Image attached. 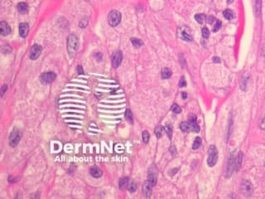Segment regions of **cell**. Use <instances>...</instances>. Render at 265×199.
Instances as JSON below:
<instances>
[{
	"label": "cell",
	"instance_id": "1",
	"mask_svg": "<svg viewBox=\"0 0 265 199\" xmlns=\"http://www.w3.org/2000/svg\"><path fill=\"white\" fill-rule=\"evenodd\" d=\"M79 48V39L76 34H71L67 38V51L69 56L72 58L74 57Z\"/></svg>",
	"mask_w": 265,
	"mask_h": 199
},
{
	"label": "cell",
	"instance_id": "2",
	"mask_svg": "<svg viewBox=\"0 0 265 199\" xmlns=\"http://www.w3.org/2000/svg\"><path fill=\"white\" fill-rule=\"evenodd\" d=\"M218 159V150L215 145H211L208 150V159L207 163L210 167L216 165Z\"/></svg>",
	"mask_w": 265,
	"mask_h": 199
},
{
	"label": "cell",
	"instance_id": "3",
	"mask_svg": "<svg viewBox=\"0 0 265 199\" xmlns=\"http://www.w3.org/2000/svg\"><path fill=\"white\" fill-rule=\"evenodd\" d=\"M108 22L110 26L116 27L121 22V13L117 10H113L108 13Z\"/></svg>",
	"mask_w": 265,
	"mask_h": 199
},
{
	"label": "cell",
	"instance_id": "4",
	"mask_svg": "<svg viewBox=\"0 0 265 199\" xmlns=\"http://www.w3.org/2000/svg\"><path fill=\"white\" fill-rule=\"evenodd\" d=\"M21 139V132L18 129H14L9 136V145L11 147H15Z\"/></svg>",
	"mask_w": 265,
	"mask_h": 199
},
{
	"label": "cell",
	"instance_id": "5",
	"mask_svg": "<svg viewBox=\"0 0 265 199\" xmlns=\"http://www.w3.org/2000/svg\"><path fill=\"white\" fill-rule=\"evenodd\" d=\"M56 78V76L54 72H45L41 76V81L44 84H48V83H51L52 81H54Z\"/></svg>",
	"mask_w": 265,
	"mask_h": 199
},
{
	"label": "cell",
	"instance_id": "6",
	"mask_svg": "<svg viewBox=\"0 0 265 199\" xmlns=\"http://www.w3.org/2000/svg\"><path fill=\"white\" fill-rule=\"evenodd\" d=\"M42 47L38 44H35L32 47L30 51V58L32 60H36L42 53Z\"/></svg>",
	"mask_w": 265,
	"mask_h": 199
},
{
	"label": "cell",
	"instance_id": "7",
	"mask_svg": "<svg viewBox=\"0 0 265 199\" xmlns=\"http://www.w3.org/2000/svg\"><path fill=\"white\" fill-rule=\"evenodd\" d=\"M241 190L245 197H250L253 192V187H252L251 182L249 181L244 182L241 185Z\"/></svg>",
	"mask_w": 265,
	"mask_h": 199
},
{
	"label": "cell",
	"instance_id": "8",
	"mask_svg": "<svg viewBox=\"0 0 265 199\" xmlns=\"http://www.w3.org/2000/svg\"><path fill=\"white\" fill-rule=\"evenodd\" d=\"M234 169H235V156H234V154H232L228 159L227 166H226V177L227 178L231 176Z\"/></svg>",
	"mask_w": 265,
	"mask_h": 199
},
{
	"label": "cell",
	"instance_id": "9",
	"mask_svg": "<svg viewBox=\"0 0 265 199\" xmlns=\"http://www.w3.org/2000/svg\"><path fill=\"white\" fill-rule=\"evenodd\" d=\"M122 60H123V54H122V52H121L120 51H117L112 56V65H113V66L115 68H117L121 64Z\"/></svg>",
	"mask_w": 265,
	"mask_h": 199
},
{
	"label": "cell",
	"instance_id": "10",
	"mask_svg": "<svg viewBox=\"0 0 265 199\" xmlns=\"http://www.w3.org/2000/svg\"><path fill=\"white\" fill-rule=\"evenodd\" d=\"M29 32V25L26 23H22L19 24V35L22 37H26Z\"/></svg>",
	"mask_w": 265,
	"mask_h": 199
},
{
	"label": "cell",
	"instance_id": "11",
	"mask_svg": "<svg viewBox=\"0 0 265 199\" xmlns=\"http://www.w3.org/2000/svg\"><path fill=\"white\" fill-rule=\"evenodd\" d=\"M152 185L150 183V182L146 181L143 185V193L144 194L146 198H149L152 195Z\"/></svg>",
	"mask_w": 265,
	"mask_h": 199
},
{
	"label": "cell",
	"instance_id": "12",
	"mask_svg": "<svg viewBox=\"0 0 265 199\" xmlns=\"http://www.w3.org/2000/svg\"><path fill=\"white\" fill-rule=\"evenodd\" d=\"M0 30H1V35L2 36H7L11 32L10 26L4 21H2L0 23Z\"/></svg>",
	"mask_w": 265,
	"mask_h": 199
},
{
	"label": "cell",
	"instance_id": "13",
	"mask_svg": "<svg viewBox=\"0 0 265 199\" xmlns=\"http://www.w3.org/2000/svg\"><path fill=\"white\" fill-rule=\"evenodd\" d=\"M148 181L150 182V183L154 187L157 183V174H156V171L154 168H151L148 173Z\"/></svg>",
	"mask_w": 265,
	"mask_h": 199
},
{
	"label": "cell",
	"instance_id": "14",
	"mask_svg": "<svg viewBox=\"0 0 265 199\" xmlns=\"http://www.w3.org/2000/svg\"><path fill=\"white\" fill-rule=\"evenodd\" d=\"M242 159H243V153L239 152L238 155L235 158V170L239 171L242 164Z\"/></svg>",
	"mask_w": 265,
	"mask_h": 199
},
{
	"label": "cell",
	"instance_id": "15",
	"mask_svg": "<svg viewBox=\"0 0 265 199\" xmlns=\"http://www.w3.org/2000/svg\"><path fill=\"white\" fill-rule=\"evenodd\" d=\"M189 123H190V125H191V128H192V131L196 133H198L200 131V126L198 125V124L196 123V117L195 115H193V116L191 117Z\"/></svg>",
	"mask_w": 265,
	"mask_h": 199
},
{
	"label": "cell",
	"instance_id": "16",
	"mask_svg": "<svg viewBox=\"0 0 265 199\" xmlns=\"http://www.w3.org/2000/svg\"><path fill=\"white\" fill-rule=\"evenodd\" d=\"M90 173H91V176L94 177V178H100V177H101V175H102V171H101V169H99V168H96V167L91 168V170H90Z\"/></svg>",
	"mask_w": 265,
	"mask_h": 199
},
{
	"label": "cell",
	"instance_id": "17",
	"mask_svg": "<svg viewBox=\"0 0 265 199\" xmlns=\"http://www.w3.org/2000/svg\"><path fill=\"white\" fill-rule=\"evenodd\" d=\"M261 0H255L254 1V13L256 17H259L261 12Z\"/></svg>",
	"mask_w": 265,
	"mask_h": 199
},
{
	"label": "cell",
	"instance_id": "18",
	"mask_svg": "<svg viewBox=\"0 0 265 199\" xmlns=\"http://www.w3.org/2000/svg\"><path fill=\"white\" fill-rule=\"evenodd\" d=\"M18 12H21V13H26L27 12V9H28V7L27 4L26 3H19L17 6Z\"/></svg>",
	"mask_w": 265,
	"mask_h": 199
},
{
	"label": "cell",
	"instance_id": "19",
	"mask_svg": "<svg viewBox=\"0 0 265 199\" xmlns=\"http://www.w3.org/2000/svg\"><path fill=\"white\" fill-rule=\"evenodd\" d=\"M128 184V178H122L119 182V187L120 189H124Z\"/></svg>",
	"mask_w": 265,
	"mask_h": 199
},
{
	"label": "cell",
	"instance_id": "20",
	"mask_svg": "<svg viewBox=\"0 0 265 199\" xmlns=\"http://www.w3.org/2000/svg\"><path fill=\"white\" fill-rule=\"evenodd\" d=\"M131 42H132V44L133 45V47H135L136 48H139L140 47H142L143 46V42L139 39V38H131Z\"/></svg>",
	"mask_w": 265,
	"mask_h": 199
},
{
	"label": "cell",
	"instance_id": "21",
	"mask_svg": "<svg viewBox=\"0 0 265 199\" xmlns=\"http://www.w3.org/2000/svg\"><path fill=\"white\" fill-rule=\"evenodd\" d=\"M224 16V18H226V19H228V20H231V19H233L234 17H235V15H234V12H232L230 9H225L223 12Z\"/></svg>",
	"mask_w": 265,
	"mask_h": 199
},
{
	"label": "cell",
	"instance_id": "22",
	"mask_svg": "<svg viewBox=\"0 0 265 199\" xmlns=\"http://www.w3.org/2000/svg\"><path fill=\"white\" fill-rule=\"evenodd\" d=\"M172 76V71L168 68H164L162 71V77L163 79H168Z\"/></svg>",
	"mask_w": 265,
	"mask_h": 199
},
{
	"label": "cell",
	"instance_id": "23",
	"mask_svg": "<svg viewBox=\"0 0 265 199\" xmlns=\"http://www.w3.org/2000/svg\"><path fill=\"white\" fill-rule=\"evenodd\" d=\"M180 128H181V129L183 132H188L190 130V128H191L190 123H188V122H181V125H180Z\"/></svg>",
	"mask_w": 265,
	"mask_h": 199
},
{
	"label": "cell",
	"instance_id": "24",
	"mask_svg": "<svg viewBox=\"0 0 265 199\" xmlns=\"http://www.w3.org/2000/svg\"><path fill=\"white\" fill-rule=\"evenodd\" d=\"M128 189L129 190V192L131 193H134L137 189V183L134 181L128 182Z\"/></svg>",
	"mask_w": 265,
	"mask_h": 199
},
{
	"label": "cell",
	"instance_id": "25",
	"mask_svg": "<svg viewBox=\"0 0 265 199\" xmlns=\"http://www.w3.org/2000/svg\"><path fill=\"white\" fill-rule=\"evenodd\" d=\"M180 34H181V38H182L183 40H185V41H192V36H191L190 34H188L186 31H181Z\"/></svg>",
	"mask_w": 265,
	"mask_h": 199
},
{
	"label": "cell",
	"instance_id": "26",
	"mask_svg": "<svg viewBox=\"0 0 265 199\" xmlns=\"http://www.w3.org/2000/svg\"><path fill=\"white\" fill-rule=\"evenodd\" d=\"M195 19H196V21L197 23H202L205 20V14H203V13L196 14V15L195 16Z\"/></svg>",
	"mask_w": 265,
	"mask_h": 199
},
{
	"label": "cell",
	"instance_id": "27",
	"mask_svg": "<svg viewBox=\"0 0 265 199\" xmlns=\"http://www.w3.org/2000/svg\"><path fill=\"white\" fill-rule=\"evenodd\" d=\"M155 134H156V136H157V139H159V138H161V137L163 136V126L159 125V126H157V128L155 129Z\"/></svg>",
	"mask_w": 265,
	"mask_h": 199
},
{
	"label": "cell",
	"instance_id": "28",
	"mask_svg": "<svg viewBox=\"0 0 265 199\" xmlns=\"http://www.w3.org/2000/svg\"><path fill=\"white\" fill-rule=\"evenodd\" d=\"M200 145H201V139L200 137H197V138H196L194 143H193L192 149H198Z\"/></svg>",
	"mask_w": 265,
	"mask_h": 199
},
{
	"label": "cell",
	"instance_id": "29",
	"mask_svg": "<svg viewBox=\"0 0 265 199\" xmlns=\"http://www.w3.org/2000/svg\"><path fill=\"white\" fill-rule=\"evenodd\" d=\"M164 130H165V132L167 133L168 136L171 139L172 136V127L170 125H166L164 127Z\"/></svg>",
	"mask_w": 265,
	"mask_h": 199
},
{
	"label": "cell",
	"instance_id": "30",
	"mask_svg": "<svg viewBox=\"0 0 265 199\" xmlns=\"http://www.w3.org/2000/svg\"><path fill=\"white\" fill-rule=\"evenodd\" d=\"M125 118H126V120L129 123H132L133 122V118H132V112H131V110L130 109H126V111H125Z\"/></svg>",
	"mask_w": 265,
	"mask_h": 199
},
{
	"label": "cell",
	"instance_id": "31",
	"mask_svg": "<svg viewBox=\"0 0 265 199\" xmlns=\"http://www.w3.org/2000/svg\"><path fill=\"white\" fill-rule=\"evenodd\" d=\"M172 110L176 113V114H179V113H181V109L180 108V106L178 105H176V104H173L172 105Z\"/></svg>",
	"mask_w": 265,
	"mask_h": 199
},
{
	"label": "cell",
	"instance_id": "32",
	"mask_svg": "<svg viewBox=\"0 0 265 199\" xmlns=\"http://www.w3.org/2000/svg\"><path fill=\"white\" fill-rule=\"evenodd\" d=\"M149 133L148 132V131H143V143L145 144H147L148 142V140H149Z\"/></svg>",
	"mask_w": 265,
	"mask_h": 199
},
{
	"label": "cell",
	"instance_id": "33",
	"mask_svg": "<svg viewBox=\"0 0 265 199\" xmlns=\"http://www.w3.org/2000/svg\"><path fill=\"white\" fill-rule=\"evenodd\" d=\"M201 32H202V36H203V37H205V38H208L209 36H210V32H209V30H208L206 28H202Z\"/></svg>",
	"mask_w": 265,
	"mask_h": 199
},
{
	"label": "cell",
	"instance_id": "34",
	"mask_svg": "<svg viewBox=\"0 0 265 199\" xmlns=\"http://www.w3.org/2000/svg\"><path fill=\"white\" fill-rule=\"evenodd\" d=\"M220 27H221V22H220V20H216V23L215 27H214L213 31H214V32H217V31L220 28Z\"/></svg>",
	"mask_w": 265,
	"mask_h": 199
},
{
	"label": "cell",
	"instance_id": "35",
	"mask_svg": "<svg viewBox=\"0 0 265 199\" xmlns=\"http://www.w3.org/2000/svg\"><path fill=\"white\" fill-rule=\"evenodd\" d=\"M179 85H180V87H185V86H187V81H186V80L185 78L182 76L180 80V82H179Z\"/></svg>",
	"mask_w": 265,
	"mask_h": 199
},
{
	"label": "cell",
	"instance_id": "36",
	"mask_svg": "<svg viewBox=\"0 0 265 199\" xmlns=\"http://www.w3.org/2000/svg\"><path fill=\"white\" fill-rule=\"evenodd\" d=\"M216 20V19L214 18L213 16H210V17H208V18H207V23H210V24H211V23H212L213 22H215Z\"/></svg>",
	"mask_w": 265,
	"mask_h": 199
},
{
	"label": "cell",
	"instance_id": "37",
	"mask_svg": "<svg viewBox=\"0 0 265 199\" xmlns=\"http://www.w3.org/2000/svg\"><path fill=\"white\" fill-rule=\"evenodd\" d=\"M7 91V85H3V88H2V91H1V95H2V96H3V94L5 93V91Z\"/></svg>",
	"mask_w": 265,
	"mask_h": 199
},
{
	"label": "cell",
	"instance_id": "38",
	"mask_svg": "<svg viewBox=\"0 0 265 199\" xmlns=\"http://www.w3.org/2000/svg\"><path fill=\"white\" fill-rule=\"evenodd\" d=\"M77 71H78L79 74H83V72H83V69H82V66H78V67H77Z\"/></svg>",
	"mask_w": 265,
	"mask_h": 199
},
{
	"label": "cell",
	"instance_id": "39",
	"mask_svg": "<svg viewBox=\"0 0 265 199\" xmlns=\"http://www.w3.org/2000/svg\"><path fill=\"white\" fill-rule=\"evenodd\" d=\"M260 127H261V129H265V118L264 119V120H263V121H262V123H261V125H260Z\"/></svg>",
	"mask_w": 265,
	"mask_h": 199
},
{
	"label": "cell",
	"instance_id": "40",
	"mask_svg": "<svg viewBox=\"0 0 265 199\" xmlns=\"http://www.w3.org/2000/svg\"><path fill=\"white\" fill-rule=\"evenodd\" d=\"M213 59H214V62H220V60L219 57H214Z\"/></svg>",
	"mask_w": 265,
	"mask_h": 199
},
{
	"label": "cell",
	"instance_id": "41",
	"mask_svg": "<svg viewBox=\"0 0 265 199\" xmlns=\"http://www.w3.org/2000/svg\"><path fill=\"white\" fill-rule=\"evenodd\" d=\"M182 98H183V99H186V98H187V93H186V92H182Z\"/></svg>",
	"mask_w": 265,
	"mask_h": 199
}]
</instances>
